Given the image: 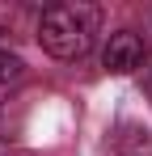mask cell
I'll return each instance as SVG.
<instances>
[{
  "mask_svg": "<svg viewBox=\"0 0 152 156\" xmlns=\"http://www.w3.org/2000/svg\"><path fill=\"white\" fill-rule=\"evenodd\" d=\"M93 34H97V9L93 4H55L38 21L42 51L55 55V59H63V63L85 59L89 47H93Z\"/></svg>",
  "mask_w": 152,
  "mask_h": 156,
  "instance_id": "6da1fadb",
  "label": "cell"
},
{
  "mask_svg": "<svg viewBox=\"0 0 152 156\" xmlns=\"http://www.w3.org/2000/svg\"><path fill=\"white\" fill-rule=\"evenodd\" d=\"M144 38L135 34V30H114L110 38H106V47H101V68L106 72H135V68H144Z\"/></svg>",
  "mask_w": 152,
  "mask_h": 156,
  "instance_id": "7a4b0ae2",
  "label": "cell"
},
{
  "mask_svg": "<svg viewBox=\"0 0 152 156\" xmlns=\"http://www.w3.org/2000/svg\"><path fill=\"white\" fill-rule=\"evenodd\" d=\"M21 72H25L21 55H17V51H4V47H0V84H13V80H21Z\"/></svg>",
  "mask_w": 152,
  "mask_h": 156,
  "instance_id": "3957f363",
  "label": "cell"
},
{
  "mask_svg": "<svg viewBox=\"0 0 152 156\" xmlns=\"http://www.w3.org/2000/svg\"><path fill=\"white\" fill-rule=\"evenodd\" d=\"M144 84H148V97H152V63H148V76H144Z\"/></svg>",
  "mask_w": 152,
  "mask_h": 156,
  "instance_id": "277c9868",
  "label": "cell"
}]
</instances>
